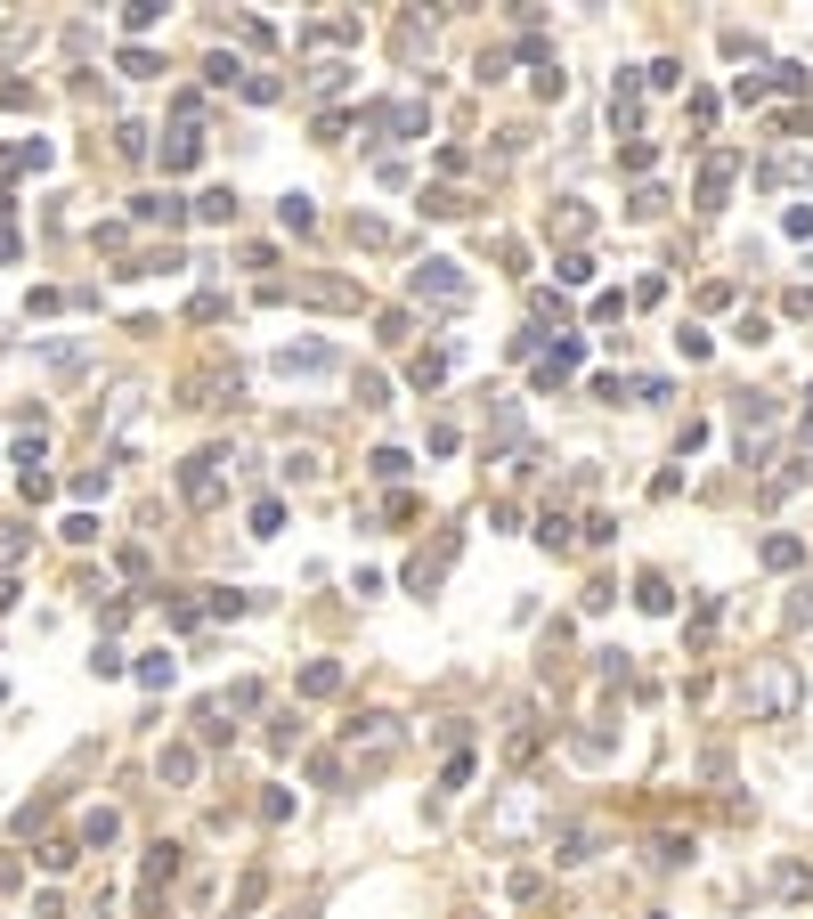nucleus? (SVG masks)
I'll return each mask as SVG.
<instances>
[{"label": "nucleus", "instance_id": "obj_12", "mask_svg": "<svg viewBox=\"0 0 813 919\" xmlns=\"http://www.w3.org/2000/svg\"><path fill=\"white\" fill-rule=\"evenodd\" d=\"M732 415H740V440H757V432H773L781 399H773V391H740V399H732Z\"/></svg>", "mask_w": 813, "mask_h": 919}, {"label": "nucleus", "instance_id": "obj_11", "mask_svg": "<svg viewBox=\"0 0 813 919\" xmlns=\"http://www.w3.org/2000/svg\"><path fill=\"white\" fill-rule=\"evenodd\" d=\"M131 220H147V228H179V220H187V196L147 188V196H131Z\"/></svg>", "mask_w": 813, "mask_h": 919}, {"label": "nucleus", "instance_id": "obj_41", "mask_svg": "<svg viewBox=\"0 0 813 919\" xmlns=\"http://www.w3.org/2000/svg\"><path fill=\"white\" fill-rule=\"evenodd\" d=\"M659 212H667L659 188H635V196H627V220H659Z\"/></svg>", "mask_w": 813, "mask_h": 919}, {"label": "nucleus", "instance_id": "obj_7", "mask_svg": "<svg viewBox=\"0 0 813 919\" xmlns=\"http://www.w3.org/2000/svg\"><path fill=\"white\" fill-rule=\"evenodd\" d=\"M155 781H163V789H196V781H204V749H196V741H163V749H155Z\"/></svg>", "mask_w": 813, "mask_h": 919}, {"label": "nucleus", "instance_id": "obj_14", "mask_svg": "<svg viewBox=\"0 0 813 919\" xmlns=\"http://www.w3.org/2000/svg\"><path fill=\"white\" fill-rule=\"evenodd\" d=\"M732 171H740V155H708V171H700V212H724Z\"/></svg>", "mask_w": 813, "mask_h": 919}, {"label": "nucleus", "instance_id": "obj_48", "mask_svg": "<svg viewBox=\"0 0 813 919\" xmlns=\"http://www.w3.org/2000/svg\"><path fill=\"white\" fill-rule=\"evenodd\" d=\"M805 472H813V464H781V472H773V480H765V497H773V505H781V497H789V488H797V480H805Z\"/></svg>", "mask_w": 813, "mask_h": 919}, {"label": "nucleus", "instance_id": "obj_58", "mask_svg": "<svg viewBox=\"0 0 813 919\" xmlns=\"http://www.w3.org/2000/svg\"><path fill=\"white\" fill-rule=\"evenodd\" d=\"M17 594H25V586H17V578H0V610H17Z\"/></svg>", "mask_w": 813, "mask_h": 919}, {"label": "nucleus", "instance_id": "obj_38", "mask_svg": "<svg viewBox=\"0 0 813 919\" xmlns=\"http://www.w3.org/2000/svg\"><path fill=\"white\" fill-rule=\"evenodd\" d=\"M643 82H651V90H683V66H675V57H651Z\"/></svg>", "mask_w": 813, "mask_h": 919}, {"label": "nucleus", "instance_id": "obj_30", "mask_svg": "<svg viewBox=\"0 0 813 919\" xmlns=\"http://www.w3.org/2000/svg\"><path fill=\"white\" fill-rule=\"evenodd\" d=\"M805 171H813V163H805V155H773V163H765V171H757V179H765V188H789V179H805Z\"/></svg>", "mask_w": 813, "mask_h": 919}, {"label": "nucleus", "instance_id": "obj_46", "mask_svg": "<svg viewBox=\"0 0 813 919\" xmlns=\"http://www.w3.org/2000/svg\"><path fill=\"white\" fill-rule=\"evenodd\" d=\"M570 749H578V757H586V765H602V757H610V732H602V724H594V732H578V741H570Z\"/></svg>", "mask_w": 813, "mask_h": 919}, {"label": "nucleus", "instance_id": "obj_5", "mask_svg": "<svg viewBox=\"0 0 813 919\" xmlns=\"http://www.w3.org/2000/svg\"><path fill=\"white\" fill-rule=\"evenodd\" d=\"M456 554H464V537H456V529H440V537H431V554H415V562H407V594H431V586L456 570Z\"/></svg>", "mask_w": 813, "mask_h": 919}, {"label": "nucleus", "instance_id": "obj_13", "mask_svg": "<svg viewBox=\"0 0 813 919\" xmlns=\"http://www.w3.org/2000/svg\"><path fill=\"white\" fill-rule=\"evenodd\" d=\"M204 163V131L196 122H171V139H163V171H196Z\"/></svg>", "mask_w": 813, "mask_h": 919}, {"label": "nucleus", "instance_id": "obj_15", "mask_svg": "<svg viewBox=\"0 0 813 919\" xmlns=\"http://www.w3.org/2000/svg\"><path fill=\"white\" fill-rule=\"evenodd\" d=\"M635 90H643L635 74H618V82H610V122H618L627 139H635V122H643V98H635Z\"/></svg>", "mask_w": 813, "mask_h": 919}, {"label": "nucleus", "instance_id": "obj_44", "mask_svg": "<svg viewBox=\"0 0 813 919\" xmlns=\"http://www.w3.org/2000/svg\"><path fill=\"white\" fill-rule=\"evenodd\" d=\"M423 212H431V220H456V212H464V196H456V188H431V196H423Z\"/></svg>", "mask_w": 813, "mask_h": 919}, {"label": "nucleus", "instance_id": "obj_55", "mask_svg": "<svg viewBox=\"0 0 813 919\" xmlns=\"http://www.w3.org/2000/svg\"><path fill=\"white\" fill-rule=\"evenodd\" d=\"M781 228H789V236L805 244V236H813V204H789V212H781Z\"/></svg>", "mask_w": 813, "mask_h": 919}, {"label": "nucleus", "instance_id": "obj_52", "mask_svg": "<svg viewBox=\"0 0 813 919\" xmlns=\"http://www.w3.org/2000/svg\"><path fill=\"white\" fill-rule=\"evenodd\" d=\"M301 741V716H269V749H293Z\"/></svg>", "mask_w": 813, "mask_h": 919}, {"label": "nucleus", "instance_id": "obj_21", "mask_svg": "<svg viewBox=\"0 0 813 919\" xmlns=\"http://www.w3.org/2000/svg\"><path fill=\"white\" fill-rule=\"evenodd\" d=\"M277 220H285V236H309V228H318V204L293 188V196H277Z\"/></svg>", "mask_w": 813, "mask_h": 919}, {"label": "nucleus", "instance_id": "obj_45", "mask_svg": "<svg viewBox=\"0 0 813 919\" xmlns=\"http://www.w3.org/2000/svg\"><path fill=\"white\" fill-rule=\"evenodd\" d=\"M318 472H326V456H318V448H301V456H285V480H318Z\"/></svg>", "mask_w": 813, "mask_h": 919}, {"label": "nucleus", "instance_id": "obj_25", "mask_svg": "<svg viewBox=\"0 0 813 919\" xmlns=\"http://www.w3.org/2000/svg\"><path fill=\"white\" fill-rule=\"evenodd\" d=\"M244 610H253V594H244V586H212L204 619H244Z\"/></svg>", "mask_w": 813, "mask_h": 919}, {"label": "nucleus", "instance_id": "obj_17", "mask_svg": "<svg viewBox=\"0 0 813 919\" xmlns=\"http://www.w3.org/2000/svg\"><path fill=\"white\" fill-rule=\"evenodd\" d=\"M407 383H415V391H440V383H448V350H415V358H407Z\"/></svg>", "mask_w": 813, "mask_h": 919}, {"label": "nucleus", "instance_id": "obj_8", "mask_svg": "<svg viewBox=\"0 0 813 919\" xmlns=\"http://www.w3.org/2000/svg\"><path fill=\"white\" fill-rule=\"evenodd\" d=\"M578 366H586V342H578V334H561L553 350H537V391H561Z\"/></svg>", "mask_w": 813, "mask_h": 919}, {"label": "nucleus", "instance_id": "obj_18", "mask_svg": "<svg viewBox=\"0 0 813 919\" xmlns=\"http://www.w3.org/2000/svg\"><path fill=\"white\" fill-rule=\"evenodd\" d=\"M350 57H318V66H309V90H318V98H334V90H350Z\"/></svg>", "mask_w": 813, "mask_h": 919}, {"label": "nucleus", "instance_id": "obj_28", "mask_svg": "<svg viewBox=\"0 0 813 919\" xmlns=\"http://www.w3.org/2000/svg\"><path fill=\"white\" fill-rule=\"evenodd\" d=\"M155 25H163V0H131V9H122V33H131V41L155 33Z\"/></svg>", "mask_w": 813, "mask_h": 919}, {"label": "nucleus", "instance_id": "obj_51", "mask_svg": "<svg viewBox=\"0 0 813 919\" xmlns=\"http://www.w3.org/2000/svg\"><path fill=\"white\" fill-rule=\"evenodd\" d=\"M358 407H391V383L383 375H358Z\"/></svg>", "mask_w": 813, "mask_h": 919}, {"label": "nucleus", "instance_id": "obj_24", "mask_svg": "<svg viewBox=\"0 0 813 919\" xmlns=\"http://www.w3.org/2000/svg\"><path fill=\"white\" fill-rule=\"evenodd\" d=\"M537 741H545V732H537V716L521 708V716H513V732H505V757L521 765V757H537Z\"/></svg>", "mask_w": 813, "mask_h": 919}, {"label": "nucleus", "instance_id": "obj_54", "mask_svg": "<svg viewBox=\"0 0 813 919\" xmlns=\"http://www.w3.org/2000/svg\"><path fill=\"white\" fill-rule=\"evenodd\" d=\"M25 545H33L25 529H0V570H9V562H25Z\"/></svg>", "mask_w": 813, "mask_h": 919}, {"label": "nucleus", "instance_id": "obj_26", "mask_svg": "<svg viewBox=\"0 0 813 919\" xmlns=\"http://www.w3.org/2000/svg\"><path fill=\"white\" fill-rule=\"evenodd\" d=\"M244 74H253V66H244V57H228V49L204 66V82H212V90H244Z\"/></svg>", "mask_w": 813, "mask_h": 919}, {"label": "nucleus", "instance_id": "obj_43", "mask_svg": "<svg viewBox=\"0 0 813 919\" xmlns=\"http://www.w3.org/2000/svg\"><path fill=\"white\" fill-rule=\"evenodd\" d=\"M765 90H773V74H732V98H740V106H757Z\"/></svg>", "mask_w": 813, "mask_h": 919}, {"label": "nucleus", "instance_id": "obj_23", "mask_svg": "<svg viewBox=\"0 0 813 919\" xmlns=\"http://www.w3.org/2000/svg\"><path fill=\"white\" fill-rule=\"evenodd\" d=\"M131 676H139L147 692H171V676H179V659H171V651H147V659L131 667Z\"/></svg>", "mask_w": 813, "mask_h": 919}, {"label": "nucleus", "instance_id": "obj_2", "mask_svg": "<svg viewBox=\"0 0 813 919\" xmlns=\"http://www.w3.org/2000/svg\"><path fill=\"white\" fill-rule=\"evenodd\" d=\"M358 131L366 139H423L431 131V106L423 98H374V106H358Z\"/></svg>", "mask_w": 813, "mask_h": 919}, {"label": "nucleus", "instance_id": "obj_10", "mask_svg": "<svg viewBox=\"0 0 813 919\" xmlns=\"http://www.w3.org/2000/svg\"><path fill=\"white\" fill-rule=\"evenodd\" d=\"M545 854L561 871H578V863H594V830L586 822H553V838H545Z\"/></svg>", "mask_w": 813, "mask_h": 919}, {"label": "nucleus", "instance_id": "obj_49", "mask_svg": "<svg viewBox=\"0 0 813 919\" xmlns=\"http://www.w3.org/2000/svg\"><path fill=\"white\" fill-rule=\"evenodd\" d=\"M57 537H66V545H90V537H98V521H90V513H66V521H57Z\"/></svg>", "mask_w": 813, "mask_h": 919}, {"label": "nucleus", "instance_id": "obj_16", "mask_svg": "<svg viewBox=\"0 0 813 919\" xmlns=\"http://www.w3.org/2000/svg\"><path fill=\"white\" fill-rule=\"evenodd\" d=\"M342 692V659H309L301 667V700H334Z\"/></svg>", "mask_w": 813, "mask_h": 919}, {"label": "nucleus", "instance_id": "obj_57", "mask_svg": "<svg viewBox=\"0 0 813 919\" xmlns=\"http://www.w3.org/2000/svg\"><path fill=\"white\" fill-rule=\"evenodd\" d=\"M797 456H813V407H805V423H797Z\"/></svg>", "mask_w": 813, "mask_h": 919}, {"label": "nucleus", "instance_id": "obj_37", "mask_svg": "<svg viewBox=\"0 0 813 919\" xmlns=\"http://www.w3.org/2000/svg\"><path fill=\"white\" fill-rule=\"evenodd\" d=\"M553 220H561V236H586V228H594V212H586L578 196H561V212H553Z\"/></svg>", "mask_w": 813, "mask_h": 919}, {"label": "nucleus", "instance_id": "obj_35", "mask_svg": "<svg viewBox=\"0 0 813 919\" xmlns=\"http://www.w3.org/2000/svg\"><path fill=\"white\" fill-rule=\"evenodd\" d=\"M366 472H374V480H407V448H374Z\"/></svg>", "mask_w": 813, "mask_h": 919}, {"label": "nucleus", "instance_id": "obj_33", "mask_svg": "<svg viewBox=\"0 0 813 919\" xmlns=\"http://www.w3.org/2000/svg\"><path fill=\"white\" fill-rule=\"evenodd\" d=\"M285 529V497H253V537H277Z\"/></svg>", "mask_w": 813, "mask_h": 919}, {"label": "nucleus", "instance_id": "obj_29", "mask_svg": "<svg viewBox=\"0 0 813 919\" xmlns=\"http://www.w3.org/2000/svg\"><path fill=\"white\" fill-rule=\"evenodd\" d=\"M220 708H228V724H236V716H253V708H261V684H253V676L228 684V692H220Z\"/></svg>", "mask_w": 813, "mask_h": 919}, {"label": "nucleus", "instance_id": "obj_36", "mask_svg": "<svg viewBox=\"0 0 813 919\" xmlns=\"http://www.w3.org/2000/svg\"><path fill=\"white\" fill-rule=\"evenodd\" d=\"M74 863H82L74 838H49V846H41V871H74Z\"/></svg>", "mask_w": 813, "mask_h": 919}, {"label": "nucleus", "instance_id": "obj_31", "mask_svg": "<svg viewBox=\"0 0 813 919\" xmlns=\"http://www.w3.org/2000/svg\"><path fill=\"white\" fill-rule=\"evenodd\" d=\"M537 545H545V554H570V513H545V521H537Z\"/></svg>", "mask_w": 813, "mask_h": 919}, {"label": "nucleus", "instance_id": "obj_1", "mask_svg": "<svg viewBox=\"0 0 813 919\" xmlns=\"http://www.w3.org/2000/svg\"><path fill=\"white\" fill-rule=\"evenodd\" d=\"M740 708H748V724H789L805 708V667L797 659H757L740 676Z\"/></svg>", "mask_w": 813, "mask_h": 919}, {"label": "nucleus", "instance_id": "obj_53", "mask_svg": "<svg viewBox=\"0 0 813 919\" xmlns=\"http://www.w3.org/2000/svg\"><path fill=\"white\" fill-rule=\"evenodd\" d=\"M618 163H627V171H651V163H659V147H651V139H627V155H618Z\"/></svg>", "mask_w": 813, "mask_h": 919}, {"label": "nucleus", "instance_id": "obj_34", "mask_svg": "<svg viewBox=\"0 0 813 919\" xmlns=\"http://www.w3.org/2000/svg\"><path fill=\"white\" fill-rule=\"evenodd\" d=\"M553 277H561V285H594V253H561Z\"/></svg>", "mask_w": 813, "mask_h": 919}, {"label": "nucleus", "instance_id": "obj_6", "mask_svg": "<svg viewBox=\"0 0 813 919\" xmlns=\"http://www.w3.org/2000/svg\"><path fill=\"white\" fill-rule=\"evenodd\" d=\"M334 366H342V350H334V342H285V350H277V375H285V383L334 375Z\"/></svg>", "mask_w": 813, "mask_h": 919}, {"label": "nucleus", "instance_id": "obj_32", "mask_svg": "<svg viewBox=\"0 0 813 919\" xmlns=\"http://www.w3.org/2000/svg\"><path fill=\"white\" fill-rule=\"evenodd\" d=\"M196 212H204V220H220V228H228V220H236V188H204V196H196Z\"/></svg>", "mask_w": 813, "mask_h": 919}, {"label": "nucleus", "instance_id": "obj_19", "mask_svg": "<svg viewBox=\"0 0 813 919\" xmlns=\"http://www.w3.org/2000/svg\"><path fill=\"white\" fill-rule=\"evenodd\" d=\"M757 554H765V570H797V562H805V537H789V529H773V537L757 545Z\"/></svg>", "mask_w": 813, "mask_h": 919}, {"label": "nucleus", "instance_id": "obj_4", "mask_svg": "<svg viewBox=\"0 0 813 919\" xmlns=\"http://www.w3.org/2000/svg\"><path fill=\"white\" fill-rule=\"evenodd\" d=\"M179 497L187 505H220L228 497V448H196L179 464Z\"/></svg>", "mask_w": 813, "mask_h": 919}, {"label": "nucleus", "instance_id": "obj_20", "mask_svg": "<svg viewBox=\"0 0 813 919\" xmlns=\"http://www.w3.org/2000/svg\"><path fill=\"white\" fill-rule=\"evenodd\" d=\"M204 741H212V749H220V741H236V724H228V708H220V700H204V708H196V749H204Z\"/></svg>", "mask_w": 813, "mask_h": 919}, {"label": "nucleus", "instance_id": "obj_22", "mask_svg": "<svg viewBox=\"0 0 813 919\" xmlns=\"http://www.w3.org/2000/svg\"><path fill=\"white\" fill-rule=\"evenodd\" d=\"M635 602L651 610V619H667V610H675V586H667L659 570H643V578H635Z\"/></svg>", "mask_w": 813, "mask_h": 919}, {"label": "nucleus", "instance_id": "obj_9", "mask_svg": "<svg viewBox=\"0 0 813 919\" xmlns=\"http://www.w3.org/2000/svg\"><path fill=\"white\" fill-rule=\"evenodd\" d=\"M342 741H350V757H358V749H366V757H391V749H399V716H358Z\"/></svg>", "mask_w": 813, "mask_h": 919}, {"label": "nucleus", "instance_id": "obj_50", "mask_svg": "<svg viewBox=\"0 0 813 919\" xmlns=\"http://www.w3.org/2000/svg\"><path fill=\"white\" fill-rule=\"evenodd\" d=\"M114 830H122L114 814H90V822H82V846H114Z\"/></svg>", "mask_w": 813, "mask_h": 919}, {"label": "nucleus", "instance_id": "obj_56", "mask_svg": "<svg viewBox=\"0 0 813 919\" xmlns=\"http://www.w3.org/2000/svg\"><path fill=\"white\" fill-rule=\"evenodd\" d=\"M789 619H797V627L813 619V586H797V602H789Z\"/></svg>", "mask_w": 813, "mask_h": 919}, {"label": "nucleus", "instance_id": "obj_47", "mask_svg": "<svg viewBox=\"0 0 813 919\" xmlns=\"http://www.w3.org/2000/svg\"><path fill=\"white\" fill-rule=\"evenodd\" d=\"M171 871H179V846H155V854H147V887H163Z\"/></svg>", "mask_w": 813, "mask_h": 919}, {"label": "nucleus", "instance_id": "obj_27", "mask_svg": "<svg viewBox=\"0 0 813 919\" xmlns=\"http://www.w3.org/2000/svg\"><path fill=\"white\" fill-rule=\"evenodd\" d=\"M309 41H326V49H350V41H358V17H318V25H309Z\"/></svg>", "mask_w": 813, "mask_h": 919}, {"label": "nucleus", "instance_id": "obj_40", "mask_svg": "<svg viewBox=\"0 0 813 919\" xmlns=\"http://www.w3.org/2000/svg\"><path fill=\"white\" fill-rule=\"evenodd\" d=\"M505 66H513V49H480V57H472L480 82H505Z\"/></svg>", "mask_w": 813, "mask_h": 919}, {"label": "nucleus", "instance_id": "obj_3", "mask_svg": "<svg viewBox=\"0 0 813 919\" xmlns=\"http://www.w3.org/2000/svg\"><path fill=\"white\" fill-rule=\"evenodd\" d=\"M407 293H415V301H431V310H464V301H472V277H464V261L431 253V261L407 277Z\"/></svg>", "mask_w": 813, "mask_h": 919}, {"label": "nucleus", "instance_id": "obj_42", "mask_svg": "<svg viewBox=\"0 0 813 919\" xmlns=\"http://www.w3.org/2000/svg\"><path fill=\"white\" fill-rule=\"evenodd\" d=\"M805 887H813L805 863H781V871H773V895H805Z\"/></svg>", "mask_w": 813, "mask_h": 919}, {"label": "nucleus", "instance_id": "obj_39", "mask_svg": "<svg viewBox=\"0 0 813 919\" xmlns=\"http://www.w3.org/2000/svg\"><path fill=\"white\" fill-rule=\"evenodd\" d=\"M244 98H253V106H277L285 82H277V74H244Z\"/></svg>", "mask_w": 813, "mask_h": 919}]
</instances>
